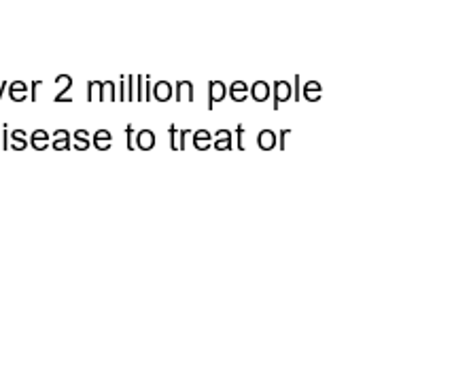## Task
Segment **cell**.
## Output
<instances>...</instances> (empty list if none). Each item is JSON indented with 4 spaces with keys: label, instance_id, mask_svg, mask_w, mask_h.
Masks as SVG:
<instances>
[{
    "label": "cell",
    "instance_id": "1",
    "mask_svg": "<svg viewBox=\"0 0 452 367\" xmlns=\"http://www.w3.org/2000/svg\"><path fill=\"white\" fill-rule=\"evenodd\" d=\"M270 96L274 98V110H278V106H280L282 102H289L291 98H293V85H291L289 81H274Z\"/></svg>",
    "mask_w": 452,
    "mask_h": 367
},
{
    "label": "cell",
    "instance_id": "2",
    "mask_svg": "<svg viewBox=\"0 0 452 367\" xmlns=\"http://www.w3.org/2000/svg\"><path fill=\"white\" fill-rule=\"evenodd\" d=\"M228 96V85L223 81H210L208 83V110H213L215 104L223 102Z\"/></svg>",
    "mask_w": 452,
    "mask_h": 367
},
{
    "label": "cell",
    "instance_id": "3",
    "mask_svg": "<svg viewBox=\"0 0 452 367\" xmlns=\"http://www.w3.org/2000/svg\"><path fill=\"white\" fill-rule=\"evenodd\" d=\"M270 94H272V87H270V83H265V81H255L253 85H248V98H253L257 104H263L270 100Z\"/></svg>",
    "mask_w": 452,
    "mask_h": 367
},
{
    "label": "cell",
    "instance_id": "4",
    "mask_svg": "<svg viewBox=\"0 0 452 367\" xmlns=\"http://www.w3.org/2000/svg\"><path fill=\"white\" fill-rule=\"evenodd\" d=\"M213 147H215L217 151H232V149H234L232 132H230V130H225V128L217 130V132L213 134Z\"/></svg>",
    "mask_w": 452,
    "mask_h": 367
},
{
    "label": "cell",
    "instance_id": "5",
    "mask_svg": "<svg viewBox=\"0 0 452 367\" xmlns=\"http://www.w3.org/2000/svg\"><path fill=\"white\" fill-rule=\"evenodd\" d=\"M174 98V89L168 81H157L153 83V100L157 102H170Z\"/></svg>",
    "mask_w": 452,
    "mask_h": 367
},
{
    "label": "cell",
    "instance_id": "6",
    "mask_svg": "<svg viewBox=\"0 0 452 367\" xmlns=\"http://www.w3.org/2000/svg\"><path fill=\"white\" fill-rule=\"evenodd\" d=\"M7 87H9V98L13 102H26L30 98V91H28V85L24 81H13Z\"/></svg>",
    "mask_w": 452,
    "mask_h": 367
},
{
    "label": "cell",
    "instance_id": "7",
    "mask_svg": "<svg viewBox=\"0 0 452 367\" xmlns=\"http://www.w3.org/2000/svg\"><path fill=\"white\" fill-rule=\"evenodd\" d=\"M134 145H136V149H140V151H151V149L155 147V132L149 130V128L140 130V132L134 136Z\"/></svg>",
    "mask_w": 452,
    "mask_h": 367
},
{
    "label": "cell",
    "instance_id": "8",
    "mask_svg": "<svg viewBox=\"0 0 452 367\" xmlns=\"http://www.w3.org/2000/svg\"><path fill=\"white\" fill-rule=\"evenodd\" d=\"M228 94H230V98L234 102H246L248 100V85L244 81H234L232 85H230V89H228Z\"/></svg>",
    "mask_w": 452,
    "mask_h": 367
},
{
    "label": "cell",
    "instance_id": "9",
    "mask_svg": "<svg viewBox=\"0 0 452 367\" xmlns=\"http://www.w3.org/2000/svg\"><path fill=\"white\" fill-rule=\"evenodd\" d=\"M51 147H53L55 151H68L70 147H73V140H70L68 130H64V128L55 130V132H53V143H51Z\"/></svg>",
    "mask_w": 452,
    "mask_h": 367
},
{
    "label": "cell",
    "instance_id": "10",
    "mask_svg": "<svg viewBox=\"0 0 452 367\" xmlns=\"http://www.w3.org/2000/svg\"><path fill=\"white\" fill-rule=\"evenodd\" d=\"M193 147H195L197 151L210 149V147H213V134H210L208 130H204V128L195 130V132H193Z\"/></svg>",
    "mask_w": 452,
    "mask_h": 367
},
{
    "label": "cell",
    "instance_id": "11",
    "mask_svg": "<svg viewBox=\"0 0 452 367\" xmlns=\"http://www.w3.org/2000/svg\"><path fill=\"white\" fill-rule=\"evenodd\" d=\"M92 145L98 149V151H108L112 147V134L108 130H98L92 138Z\"/></svg>",
    "mask_w": 452,
    "mask_h": 367
},
{
    "label": "cell",
    "instance_id": "12",
    "mask_svg": "<svg viewBox=\"0 0 452 367\" xmlns=\"http://www.w3.org/2000/svg\"><path fill=\"white\" fill-rule=\"evenodd\" d=\"M176 102H193V83L178 81L176 83Z\"/></svg>",
    "mask_w": 452,
    "mask_h": 367
},
{
    "label": "cell",
    "instance_id": "13",
    "mask_svg": "<svg viewBox=\"0 0 452 367\" xmlns=\"http://www.w3.org/2000/svg\"><path fill=\"white\" fill-rule=\"evenodd\" d=\"M28 145H32V149L36 151H45L49 147V132L45 130H34L30 140H28Z\"/></svg>",
    "mask_w": 452,
    "mask_h": 367
},
{
    "label": "cell",
    "instance_id": "14",
    "mask_svg": "<svg viewBox=\"0 0 452 367\" xmlns=\"http://www.w3.org/2000/svg\"><path fill=\"white\" fill-rule=\"evenodd\" d=\"M98 100L104 102H115L117 100V85L112 81H100V96H98Z\"/></svg>",
    "mask_w": 452,
    "mask_h": 367
},
{
    "label": "cell",
    "instance_id": "15",
    "mask_svg": "<svg viewBox=\"0 0 452 367\" xmlns=\"http://www.w3.org/2000/svg\"><path fill=\"white\" fill-rule=\"evenodd\" d=\"M257 147L261 151H272L276 147V134L272 130H261L257 136Z\"/></svg>",
    "mask_w": 452,
    "mask_h": 367
},
{
    "label": "cell",
    "instance_id": "16",
    "mask_svg": "<svg viewBox=\"0 0 452 367\" xmlns=\"http://www.w3.org/2000/svg\"><path fill=\"white\" fill-rule=\"evenodd\" d=\"M9 140H11V149H15V151H24L26 147H28V134L24 132V130H13L11 134H9Z\"/></svg>",
    "mask_w": 452,
    "mask_h": 367
},
{
    "label": "cell",
    "instance_id": "17",
    "mask_svg": "<svg viewBox=\"0 0 452 367\" xmlns=\"http://www.w3.org/2000/svg\"><path fill=\"white\" fill-rule=\"evenodd\" d=\"M89 145H92V143H89V132L83 130V128L77 130V132H75V149H77V151H87Z\"/></svg>",
    "mask_w": 452,
    "mask_h": 367
},
{
    "label": "cell",
    "instance_id": "18",
    "mask_svg": "<svg viewBox=\"0 0 452 367\" xmlns=\"http://www.w3.org/2000/svg\"><path fill=\"white\" fill-rule=\"evenodd\" d=\"M136 77H125V100L128 102H136Z\"/></svg>",
    "mask_w": 452,
    "mask_h": 367
},
{
    "label": "cell",
    "instance_id": "19",
    "mask_svg": "<svg viewBox=\"0 0 452 367\" xmlns=\"http://www.w3.org/2000/svg\"><path fill=\"white\" fill-rule=\"evenodd\" d=\"M55 85L60 87V89H58V96H66V91L73 87V77H68V75L55 77Z\"/></svg>",
    "mask_w": 452,
    "mask_h": 367
},
{
    "label": "cell",
    "instance_id": "20",
    "mask_svg": "<svg viewBox=\"0 0 452 367\" xmlns=\"http://www.w3.org/2000/svg\"><path fill=\"white\" fill-rule=\"evenodd\" d=\"M98 96H100V81H89L87 83V102L98 100Z\"/></svg>",
    "mask_w": 452,
    "mask_h": 367
},
{
    "label": "cell",
    "instance_id": "21",
    "mask_svg": "<svg viewBox=\"0 0 452 367\" xmlns=\"http://www.w3.org/2000/svg\"><path fill=\"white\" fill-rule=\"evenodd\" d=\"M236 147L240 151H244V125L242 123L236 125Z\"/></svg>",
    "mask_w": 452,
    "mask_h": 367
},
{
    "label": "cell",
    "instance_id": "22",
    "mask_svg": "<svg viewBox=\"0 0 452 367\" xmlns=\"http://www.w3.org/2000/svg\"><path fill=\"white\" fill-rule=\"evenodd\" d=\"M145 96H143V100L145 102H151L153 100V81L149 79V77H145Z\"/></svg>",
    "mask_w": 452,
    "mask_h": 367
},
{
    "label": "cell",
    "instance_id": "23",
    "mask_svg": "<svg viewBox=\"0 0 452 367\" xmlns=\"http://www.w3.org/2000/svg\"><path fill=\"white\" fill-rule=\"evenodd\" d=\"M134 136H136V134H134V128H132V125H125V143H128V149H130V151L136 149V145H134Z\"/></svg>",
    "mask_w": 452,
    "mask_h": 367
},
{
    "label": "cell",
    "instance_id": "24",
    "mask_svg": "<svg viewBox=\"0 0 452 367\" xmlns=\"http://www.w3.org/2000/svg\"><path fill=\"white\" fill-rule=\"evenodd\" d=\"M168 140H170V151H178L176 149V125L174 123L168 128Z\"/></svg>",
    "mask_w": 452,
    "mask_h": 367
},
{
    "label": "cell",
    "instance_id": "25",
    "mask_svg": "<svg viewBox=\"0 0 452 367\" xmlns=\"http://www.w3.org/2000/svg\"><path fill=\"white\" fill-rule=\"evenodd\" d=\"M176 134H178V145H176V149H178V151H185V138L191 134V130H176Z\"/></svg>",
    "mask_w": 452,
    "mask_h": 367
},
{
    "label": "cell",
    "instance_id": "26",
    "mask_svg": "<svg viewBox=\"0 0 452 367\" xmlns=\"http://www.w3.org/2000/svg\"><path fill=\"white\" fill-rule=\"evenodd\" d=\"M289 134H291V130H289V128L280 130V134H278V149H280V151L287 147V136H289Z\"/></svg>",
    "mask_w": 452,
    "mask_h": 367
},
{
    "label": "cell",
    "instance_id": "27",
    "mask_svg": "<svg viewBox=\"0 0 452 367\" xmlns=\"http://www.w3.org/2000/svg\"><path fill=\"white\" fill-rule=\"evenodd\" d=\"M302 96L308 102H319L321 100V91H302Z\"/></svg>",
    "mask_w": 452,
    "mask_h": 367
},
{
    "label": "cell",
    "instance_id": "28",
    "mask_svg": "<svg viewBox=\"0 0 452 367\" xmlns=\"http://www.w3.org/2000/svg\"><path fill=\"white\" fill-rule=\"evenodd\" d=\"M302 91H321V83L319 81H308Z\"/></svg>",
    "mask_w": 452,
    "mask_h": 367
},
{
    "label": "cell",
    "instance_id": "29",
    "mask_svg": "<svg viewBox=\"0 0 452 367\" xmlns=\"http://www.w3.org/2000/svg\"><path fill=\"white\" fill-rule=\"evenodd\" d=\"M0 128H3V145H0V147H3V149L7 151V149H9V130H7L9 125L5 123V125H0Z\"/></svg>",
    "mask_w": 452,
    "mask_h": 367
},
{
    "label": "cell",
    "instance_id": "30",
    "mask_svg": "<svg viewBox=\"0 0 452 367\" xmlns=\"http://www.w3.org/2000/svg\"><path fill=\"white\" fill-rule=\"evenodd\" d=\"M293 96H295V102L302 98V85H300V77H295V89H293Z\"/></svg>",
    "mask_w": 452,
    "mask_h": 367
},
{
    "label": "cell",
    "instance_id": "31",
    "mask_svg": "<svg viewBox=\"0 0 452 367\" xmlns=\"http://www.w3.org/2000/svg\"><path fill=\"white\" fill-rule=\"evenodd\" d=\"M40 85H43V83H40V81H34V83H32V91H30V98H32V102L36 100V91H38V87H40Z\"/></svg>",
    "mask_w": 452,
    "mask_h": 367
},
{
    "label": "cell",
    "instance_id": "32",
    "mask_svg": "<svg viewBox=\"0 0 452 367\" xmlns=\"http://www.w3.org/2000/svg\"><path fill=\"white\" fill-rule=\"evenodd\" d=\"M7 91V81L3 83V85H0V100H3V94Z\"/></svg>",
    "mask_w": 452,
    "mask_h": 367
}]
</instances>
